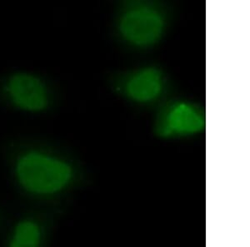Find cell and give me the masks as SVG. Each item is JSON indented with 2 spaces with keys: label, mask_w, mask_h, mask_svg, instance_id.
I'll return each instance as SVG.
<instances>
[{
  "label": "cell",
  "mask_w": 250,
  "mask_h": 247,
  "mask_svg": "<svg viewBox=\"0 0 250 247\" xmlns=\"http://www.w3.org/2000/svg\"><path fill=\"white\" fill-rule=\"evenodd\" d=\"M9 177L22 203L64 205L67 196L85 182L77 160L49 146L23 144L8 152Z\"/></svg>",
  "instance_id": "6da1fadb"
},
{
  "label": "cell",
  "mask_w": 250,
  "mask_h": 247,
  "mask_svg": "<svg viewBox=\"0 0 250 247\" xmlns=\"http://www.w3.org/2000/svg\"><path fill=\"white\" fill-rule=\"evenodd\" d=\"M206 111L201 103L175 95L154 111L152 133L163 141L187 139L205 133Z\"/></svg>",
  "instance_id": "5b68a950"
},
{
  "label": "cell",
  "mask_w": 250,
  "mask_h": 247,
  "mask_svg": "<svg viewBox=\"0 0 250 247\" xmlns=\"http://www.w3.org/2000/svg\"><path fill=\"white\" fill-rule=\"evenodd\" d=\"M10 211L11 210H9V208H6L5 206L0 203V236L3 231L6 222L8 221Z\"/></svg>",
  "instance_id": "52a82bcc"
},
{
  "label": "cell",
  "mask_w": 250,
  "mask_h": 247,
  "mask_svg": "<svg viewBox=\"0 0 250 247\" xmlns=\"http://www.w3.org/2000/svg\"><path fill=\"white\" fill-rule=\"evenodd\" d=\"M1 88L9 105L26 114H43L54 103L51 87L33 72H13L3 79Z\"/></svg>",
  "instance_id": "8992f818"
},
{
  "label": "cell",
  "mask_w": 250,
  "mask_h": 247,
  "mask_svg": "<svg viewBox=\"0 0 250 247\" xmlns=\"http://www.w3.org/2000/svg\"><path fill=\"white\" fill-rule=\"evenodd\" d=\"M176 9L159 0H124L112 20L117 44L130 53H148L159 48L173 28Z\"/></svg>",
  "instance_id": "7a4b0ae2"
},
{
  "label": "cell",
  "mask_w": 250,
  "mask_h": 247,
  "mask_svg": "<svg viewBox=\"0 0 250 247\" xmlns=\"http://www.w3.org/2000/svg\"><path fill=\"white\" fill-rule=\"evenodd\" d=\"M111 92L133 107L155 111L177 95L175 82L161 63H148L108 74Z\"/></svg>",
  "instance_id": "3957f363"
},
{
  "label": "cell",
  "mask_w": 250,
  "mask_h": 247,
  "mask_svg": "<svg viewBox=\"0 0 250 247\" xmlns=\"http://www.w3.org/2000/svg\"><path fill=\"white\" fill-rule=\"evenodd\" d=\"M64 206L22 203L10 211L0 236V247H51Z\"/></svg>",
  "instance_id": "277c9868"
}]
</instances>
